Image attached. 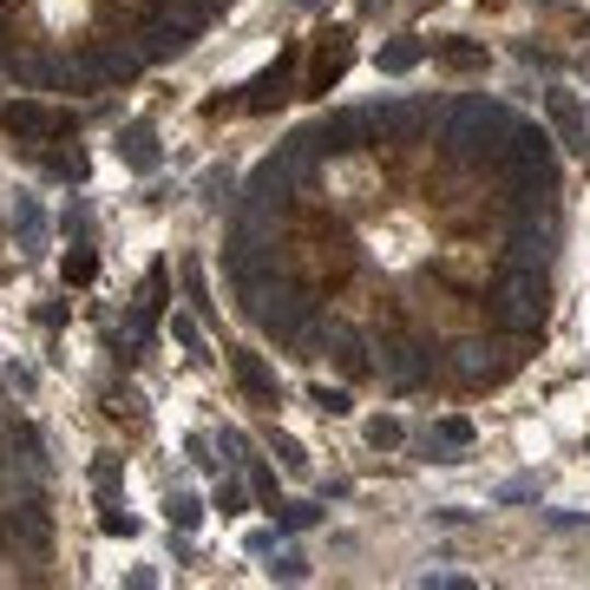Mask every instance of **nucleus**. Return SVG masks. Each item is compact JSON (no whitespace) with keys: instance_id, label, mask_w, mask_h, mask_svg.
Returning a JSON list of instances; mask_svg holds the SVG:
<instances>
[{"instance_id":"f257e3e1","label":"nucleus","mask_w":590,"mask_h":590,"mask_svg":"<svg viewBox=\"0 0 590 590\" xmlns=\"http://www.w3.org/2000/svg\"><path fill=\"white\" fill-rule=\"evenodd\" d=\"M342 66H348V39H342V33H322V46H315V72H309V92H328V85L342 79Z\"/></svg>"}]
</instances>
